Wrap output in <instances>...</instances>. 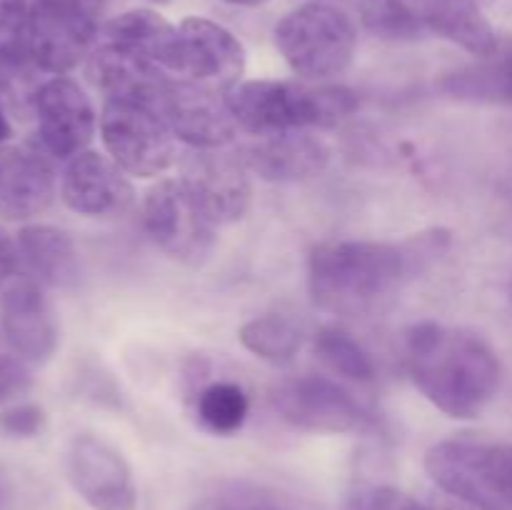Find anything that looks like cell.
Listing matches in <instances>:
<instances>
[{
  "label": "cell",
  "mask_w": 512,
  "mask_h": 510,
  "mask_svg": "<svg viewBox=\"0 0 512 510\" xmlns=\"http://www.w3.org/2000/svg\"><path fill=\"white\" fill-rule=\"evenodd\" d=\"M18 73V70L8 68V65L0 63V93H5V90L10 88V80H13V75Z\"/></svg>",
  "instance_id": "34"
},
{
  "label": "cell",
  "mask_w": 512,
  "mask_h": 510,
  "mask_svg": "<svg viewBox=\"0 0 512 510\" xmlns=\"http://www.w3.org/2000/svg\"><path fill=\"white\" fill-rule=\"evenodd\" d=\"M195 408L205 430L213 435H233L243 428L248 418L250 400L238 383L218 380L200 390Z\"/></svg>",
  "instance_id": "26"
},
{
  "label": "cell",
  "mask_w": 512,
  "mask_h": 510,
  "mask_svg": "<svg viewBox=\"0 0 512 510\" xmlns=\"http://www.w3.org/2000/svg\"><path fill=\"white\" fill-rule=\"evenodd\" d=\"M55 195V175L35 150H0V218L28 220L43 213Z\"/></svg>",
  "instance_id": "19"
},
{
  "label": "cell",
  "mask_w": 512,
  "mask_h": 510,
  "mask_svg": "<svg viewBox=\"0 0 512 510\" xmlns=\"http://www.w3.org/2000/svg\"><path fill=\"white\" fill-rule=\"evenodd\" d=\"M15 243L28 278L50 288H70L78 280V250L65 230L53 225H28L20 230Z\"/></svg>",
  "instance_id": "21"
},
{
  "label": "cell",
  "mask_w": 512,
  "mask_h": 510,
  "mask_svg": "<svg viewBox=\"0 0 512 510\" xmlns=\"http://www.w3.org/2000/svg\"><path fill=\"white\" fill-rule=\"evenodd\" d=\"M223 3H230V5H243V8H258V5L268 3V0H223Z\"/></svg>",
  "instance_id": "35"
},
{
  "label": "cell",
  "mask_w": 512,
  "mask_h": 510,
  "mask_svg": "<svg viewBox=\"0 0 512 510\" xmlns=\"http://www.w3.org/2000/svg\"><path fill=\"white\" fill-rule=\"evenodd\" d=\"M240 343L255 358L265 360L270 365H290L303 345V333L290 318L278 313H265L258 318H250L238 333Z\"/></svg>",
  "instance_id": "24"
},
{
  "label": "cell",
  "mask_w": 512,
  "mask_h": 510,
  "mask_svg": "<svg viewBox=\"0 0 512 510\" xmlns=\"http://www.w3.org/2000/svg\"><path fill=\"white\" fill-rule=\"evenodd\" d=\"M105 5L108 0H35L28 30L30 63L53 75L78 68L98 45Z\"/></svg>",
  "instance_id": "6"
},
{
  "label": "cell",
  "mask_w": 512,
  "mask_h": 510,
  "mask_svg": "<svg viewBox=\"0 0 512 510\" xmlns=\"http://www.w3.org/2000/svg\"><path fill=\"white\" fill-rule=\"evenodd\" d=\"M425 473L443 493L475 510H512V445L448 438L430 445Z\"/></svg>",
  "instance_id": "4"
},
{
  "label": "cell",
  "mask_w": 512,
  "mask_h": 510,
  "mask_svg": "<svg viewBox=\"0 0 512 510\" xmlns=\"http://www.w3.org/2000/svg\"><path fill=\"white\" fill-rule=\"evenodd\" d=\"M43 425L45 413L33 403L13 405V408L0 415V428H3V433L13 435V438H33L43 430Z\"/></svg>",
  "instance_id": "29"
},
{
  "label": "cell",
  "mask_w": 512,
  "mask_h": 510,
  "mask_svg": "<svg viewBox=\"0 0 512 510\" xmlns=\"http://www.w3.org/2000/svg\"><path fill=\"white\" fill-rule=\"evenodd\" d=\"M428 33L450 40L475 58H490L500 50L498 33L478 0H420Z\"/></svg>",
  "instance_id": "20"
},
{
  "label": "cell",
  "mask_w": 512,
  "mask_h": 510,
  "mask_svg": "<svg viewBox=\"0 0 512 510\" xmlns=\"http://www.w3.org/2000/svg\"><path fill=\"white\" fill-rule=\"evenodd\" d=\"M438 88L450 98L468 103L512 105V45L470 68L445 75Z\"/></svg>",
  "instance_id": "23"
},
{
  "label": "cell",
  "mask_w": 512,
  "mask_h": 510,
  "mask_svg": "<svg viewBox=\"0 0 512 510\" xmlns=\"http://www.w3.org/2000/svg\"><path fill=\"white\" fill-rule=\"evenodd\" d=\"M273 408L285 423L310 433H358L370 425L363 405L323 375L283 380L273 390Z\"/></svg>",
  "instance_id": "10"
},
{
  "label": "cell",
  "mask_w": 512,
  "mask_h": 510,
  "mask_svg": "<svg viewBox=\"0 0 512 510\" xmlns=\"http://www.w3.org/2000/svg\"><path fill=\"white\" fill-rule=\"evenodd\" d=\"M8 138H10V123H8V118L3 115V110H0V143Z\"/></svg>",
  "instance_id": "36"
},
{
  "label": "cell",
  "mask_w": 512,
  "mask_h": 510,
  "mask_svg": "<svg viewBox=\"0 0 512 510\" xmlns=\"http://www.w3.org/2000/svg\"><path fill=\"white\" fill-rule=\"evenodd\" d=\"M60 195L73 213L85 218H118L135 200L128 173L110 155L95 150L70 158L60 180Z\"/></svg>",
  "instance_id": "16"
},
{
  "label": "cell",
  "mask_w": 512,
  "mask_h": 510,
  "mask_svg": "<svg viewBox=\"0 0 512 510\" xmlns=\"http://www.w3.org/2000/svg\"><path fill=\"white\" fill-rule=\"evenodd\" d=\"M28 385H30V375L23 360L0 353V405L18 398L20 393L28 390Z\"/></svg>",
  "instance_id": "31"
},
{
  "label": "cell",
  "mask_w": 512,
  "mask_h": 510,
  "mask_svg": "<svg viewBox=\"0 0 512 510\" xmlns=\"http://www.w3.org/2000/svg\"><path fill=\"white\" fill-rule=\"evenodd\" d=\"M178 168V180L215 228L245 218L253 203V185L250 170L238 153L223 148H190L178 160Z\"/></svg>",
  "instance_id": "9"
},
{
  "label": "cell",
  "mask_w": 512,
  "mask_h": 510,
  "mask_svg": "<svg viewBox=\"0 0 512 510\" xmlns=\"http://www.w3.org/2000/svg\"><path fill=\"white\" fill-rule=\"evenodd\" d=\"M240 130L255 135L335 128L358 110L360 98L345 85L310 88L293 80H243L225 93Z\"/></svg>",
  "instance_id": "3"
},
{
  "label": "cell",
  "mask_w": 512,
  "mask_h": 510,
  "mask_svg": "<svg viewBox=\"0 0 512 510\" xmlns=\"http://www.w3.org/2000/svg\"><path fill=\"white\" fill-rule=\"evenodd\" d=\"M445 233L415 235L403 245L378 240H333L315 245L308 258V290L318 308L358 318L398 295L418 263L435 255Z\"/></svg>",
  "instance_id": "1"
},
{
  "label": "cell",
  "mask_w": 512,
  "mask_h": 510,
  "mask_svg": "<svg viewBox=\"0 0 512 510\" xmlns=\"http://www.w3.org/2000/svg\"><path fill=\"white\" fill-rule=\"evenodd\" d=\"M360 18L370 33L385 40H415L428 33L420 0H363Z\"/></svg>",
  "instance_id": "27"
},
{
  "label": "cell",
  "mask_w": 512,
  "mask_h": 510,
  "mask_svg": "<svg viewBox=\"0 0 512 510\" xmlns=\"http://www.w3.org/2000/svg\"><path fill=\"white\" fill-rule=\"evenodd\" d=\"M400 490L385 483H358L350 488L343 510H388Z\"/></svg>",
  "instance_id": "30"
},
{
  "label": "cell",
  "mask_w": 512,
  "mask_h": 510,
  "mask_svg": "<svg viewBox=\"0 0 512 510\" xmlns=\"http://www.w3.org/2000/svg\"><path fill=\"white\" fill-rule=\"evenodd\" d=\"M20 265V255H18V243L0 228V288L10 283V278L15 275Z\"/></svg>",
  "instance_id": "32"
},
{
  "label": "cell",
  "mask_w": 512,
  "mask_h": 510,
  "mask_svg": "<svg viewBox=\"0 0 512 510\" xmlns=\"http://www.w3.org/2000/svg\"><path fill=\"white\" fill-rule=\"evenodd\" d=\"M100 138L110 158L128 175L155 178L178 163L175 135L158 110L128 100H105Z\"/></svg>",
  "instance_id": "7"
},
{
  "label": "cell",
  "mask_w": 512,
  "mask_h": 510,
  "mask_svg": "<svg viewBox=\"0 0 512 510\" xmlns=\"http://www.w3.org/2000/svg\"><path fill=\"white\" fill-rule=\"evenodd\" d=\"M245 168L268 183H303L323 173L330 163V148L305 130L260 135L240 148Z\"/></svg>",
  "instance_id": "18"
},
{
  "label": "cell",
  "mask_w": 512,
  "mask_h": 510,
  "mask_svg": "<svg viewBox=\"0 0 512 510\" xmlns=\"http://www.w3.org/2000/svg\"><path fill=\"white\" fill-rule=\"evenodd\" d=\"M28 0H0V63L20 70L28 58Z\"/></svg>",
  "instance_id": "28"
},
{
  "label": "cell",
  "mask_w": 512,
  "mask_h": 510,
  "mask_svg": "<svg viewBox=\"0 0 512 510\" xmlns=\"http://www.w3.org/2000/svg\"><path fill=\"white\" fill-rule=\"evenodd\" d=\"M88 80L105 100H128L158 110L170 78L158 63L125 45L100 40L85 60Z\"/></svg>",
  "instance_id": "17"
},
{
  "label": "cell",
  "mask_w": 512,
  "mask_h": 510,
  "mask_svg": "<svg viewBox=\"0 0 512 510\" xmlns=\"http://www.w3.org/2000/svg\"><path fill=\"white\" fill-rule=\"evenodd\" d=\"M103 40L125 45L153 63H158L163 70L178 75L180 65V33L173 23L163 18L160 13L150 8H133L125 13L115 15L103 25Z\"/></svg>",
  "instance_id": "22"
},
{
  "label": "cell",
  "mask_w": 512,
  "mask_h": 510,
  "mask_svg": "<svg viewBox=\"0 0 512 510\" xmlns=\"http://www.w3.org/2000/svg\"><path fill=\"white\" fill-rule=\"evenodd\" d=\"M178 75L208 88L230 90L245 70V48L228 28L208 18H185L178 25Z\"/></svg>",
  "instance_id": "15"
},
{
  "label": "cell",
  "mask_w": 512,
  "mask_h": 510,
  "mask_svg": "<svg viewBox=\"0 0 512 510\" xmlns=\"http://www.w3.org/2000/svg\"><path fill=\"white\" fill-rule=\"evenodd\" d=\"M313 350L320 363L340 378L355 380V383H368L375 378V363L368 350L338 325L320 328L315 333Z\"/></svg>",
  "instance_id": "25"
},
{
  "label": "cell",
  "mask_w": 512,
  "mask_h": 510,
  "mask_svg": "<svg viewBox=\"0 0 512 510\" xmlns=\"http://www.w3.org/2000/svg\"><path fill=\"white\" fill-rule=\"evenodd\" d=\"M275 45L295 75L330 80L345 73L358 48V28L338 5L310 0L275 25Z\"/></svg>",
  "instance_id": "5"
},
{
  "label": "cell",
  "mask_w": 512,
  "mask_h": 510,
  "mask_svg": "<svg viewBox=\"0 0 512 510\" xmlns=\"http://www.w3.org/2000/svg\"><path fill=\"white\" fill-rule=\"evenodd\" d=\"M228 90L208 88L193 80L170 78L158 113L173 135L190 148H225L238 135V123L228 108Z\"/></svg>",
  "instance_id": "11"
},
{
  "label": "cell",
  "mask_w": 512,
  "mask_h": 510,
  "mask_svg": "<svg viewBox=\"0 0 512 510\" xmlns=\"http://www.w3.org/2000/svg\"><path fill=\"white\" fill-rule=\"evenodd\" d=\"M405 365L420 393L445 415L478 418L500 388V360L473 330L425 320L405 333Z\"/></svg>",
  "instance_id": "2"
},
{
  "label": "cell",
  "mask_w": 512,
  "mask_h": 510,
  "mask_svg": "<svg viewBox=\"0 0 512 510\" xmlns=\"http://www.w3.org/2000/svg\"><path fill=\"white\" fill-rule=\"evenodd\" d=\"M38 133L55 158H75L95 135V108L85 90L68 75H55L33 95Z\"/></svg>",
  "instance_id": "13"
},
{
  "label": "cell",
  "mask_w": 512,
  "mask_h": 510,
  "mask_svg": "<svg viewBox=\"0 0 512 510\" xmlns=\"http://www.w3.org/2000/svg\"><path fill=\"white\" fill-rule=\"evenodd\" d=\"M143 223L150 240L188 268H200L215 248V225L180 180H158L145 193Z\"/></svg>",
  "instance_id": "8"
},
{
  "label": "cell",
  "mask_w": 512,
  "mask_h": 510,
  "mask_svg": "<svg viewBox=\"0 0 512 510\" xmlns=\"http://www.w3.org/2000/svg\"><path fill=\"white\" fill-rule=\"evenodd\" d=\"M388 510H430V508H428V505L418 503V500H415V498H410V495L398 493L393 498V503L388 505Z\"/></svg>",
  "instance_id": "33"
},
{
  "label": "cell",
  "mask_w": 512,
  "mask_h": 510,
  "mask_svg": "<svg viewBox=\"0 0 512 510\" xmlns=\"http://www.w3.org/2000/svg\"><path fill=\"white\" fill-rule=\"evenodd\" d=\"M510 300H512V280H510Z\"/></svg>",
  "instance_id": "37"
},
{
  "label": "cell",
  "mask_w": 512,
  "mask_h": 510,
  "mask_svg": "<svg viewBox=\"0 0 512 510\" xmlns=\"http://www.w3.org/2000/svg\"><path fill=\"white\" fill-rule=\"evenodd\" d=\"M68 478L93 510L138 508V488L128 460L98 435H75L68 450Z\"/></svg>",
  "instance_id": "12"
},
{
  "label": "cell",
  "mask_w": 512,
  "mask_h": 510,
  "mask_svg": "<svg viewBox=\"0 0 512 510\" xmlns=\"http://www.w3.org/2000/svg\"><path fill=\"white\" fill-rule=\"evenodd\" d=\"M0 330L23 363L43 365L53 358L58 348V323L38 280L25 275L3 285Z\"/></svg>",
  "instance_id": "14"
}]
</instances>
